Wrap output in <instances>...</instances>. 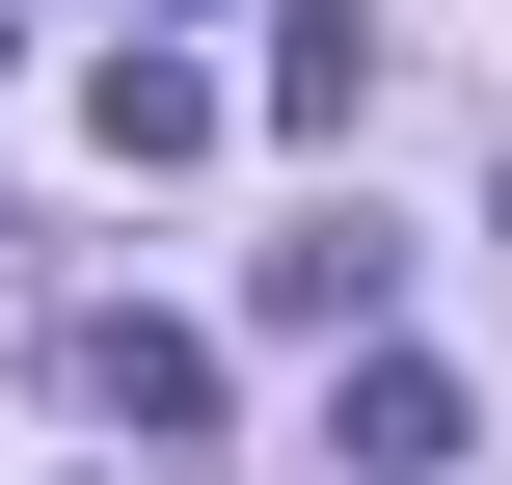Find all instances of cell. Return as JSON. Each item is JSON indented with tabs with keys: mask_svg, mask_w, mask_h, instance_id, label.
<instances>
[{
	"mask_svg": "<svg viewBox=\"0 0 512 485\" xmlns=\"http://www.w3.org/2000/svg\"><path fill=\"white\" fill-rule=\"evenodd\" d=\"M81 135H108V189H135V162H216V135H243V81H216V54H108V81H81Z\"/></svg>",
	"mask_w": 512,
	"mask_h": 485,
	"instance_id": "cell-3",
	"label": "cell"
},
{
	"mask_svg": "<svg viewBox=\"0 0 512 485\" xmlns=\"http://www.w3.org/2000/svg\"><path fill=\"white\" fill-rule=\"evenodd\" d=\"M0 243H27V216H0ZM0 351H27V270H0Z\"/></svg>",
	"mask_w": 512,
	"mask_h": 485,
	"instance_id": "cell-6",
	"label": "cell"
},
{
	"mask_svg": "<svg viewBox=\"0 0 512 485\" xmlns=\"http://www.w3.org/2000/svg\"><path fill=\"white\" fill-rule=\"evenodd\" d=\"M324 459H351V485H459V459H486V405H459L432 351H378V324H351V378H324Z\"/></svg>",
	"mask_w": 512,
	"mask_h": 485,
	"instance_id": "cell-1",
	"label": "cell"
},
{
	"mask_svg": "<svg viewBox=\"0 0 512 485\" xmlns=\"http://www.w3.org/2000/svg\"><path fill=\"white\" fill-rule=\"evenodd\" d=\"M243 108H270V135H351V108H378V27H351V0H297V27H270V81H243Z\"/></svg>",
	"mask_w": 512,
	"mask_h": 485,
	"instance_id": "cell-5",
	"label": "cell"
},
{
	"mask_svg": "<svg viewBox=\"0 0 512 485\" xmlns=\"http://www.w3.org/2000/svg\"><path fill=\"white\" fill-rule=\"evenodd\" d=\"M243 297H270V324H297V351H351V324H378V297H405V243H378V216H297V243H270V270H243Z\"/></svg>",
	"mask_w": 512,
	"mask_h": 485,
	"instance_id": "cell-4",
	"label": "cell"
},
{
	"mask_svg": "<svg viewBox=\"0 0 512 485\" xmlns=\"http://www.w3.org/2000/svg\"><path fill=\"white\" fill-rule=\"evenodd\" d=\"M54 378H81L135 459H189V432H216V351H189V324H135V297H108V324H54Z\"/></svg>",
	"mask_w": 512,
	"mask_h": 485,
	"instance_id": "cell-2",
	"label": "cell"
}]
</instances>
